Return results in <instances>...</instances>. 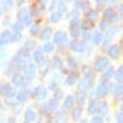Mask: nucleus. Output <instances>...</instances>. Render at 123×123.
Instances as JSON below:
<instances>
[{
    "mask_svg": "<svg viewBox=\"0 0 123 123\" xmlns=\"http://www.w3.org/2000/svg\"><path fill=\"white\" fill-rule=\"evenodd\" d=\"M116 117H117V122H119V123H122V112H119V114H117Z\"/></svg>",
    "mask_w": 123,
    "mask_h": 123,
    "instance_id": "5fc2aeb1",
    "label": "nucleus"
},
{
    "mask_svg": "<svg viewBox=\"0 0 123 123\" xmlns=\"http://www.w3.org/2000/svg\"><path fill=\"white\" fill-rule=\"evenodd\" d=\"M97 18H99V14H97V11H90V12H88V20L91 21V23H93V21H96Z\"/></svg>",
    "mask_w": 123,
    "mask_h": 123,
    "instance_id": "bb28decb",
    "label": "nucleus"
},
{
    "mask_svg": "<svg viewBox=\"0 0 123 123\" xmlns=\"http://www.w3.org/2000/svg\"><path fill=\"white\" fill-rule=\"evenodd\" d=\"M76 99H78V103H79V106H81L82 103L85 102V93H84V91H78V94H76Z\"/></svg>",
    "mask_w": 123,
    "mask_h": 123,
    "instance_id": "a878e982",
    "label": "nucleus"
},
{
    "mask_svg": "<svg viewBox=\"0 0 123 123\" xmlns=\"http://www.w3.org/2000/svg\"><path fill=\"white\" fill-rule=\"evenodd\" d=\"M62 67V62H61L59 58H53V68H61Z\"/></svg>",
    "mask_w": 123,
    "mask_h": 123,
    "instance_id": "e433bc0d",
    "label": "nucleus"
},
{
    "mask_svg": "<svg viewBox=\"0 0 123 123\" xmlns=\"http://www.w3.org/2000/svg\"><path fill=\"white\" fill-rule=\"evenodd\" d=\"M25 123H29V122H25Z\"/></svg>",
    "mask_w": 123,
    "mask_h": 123,
    "instance_id": "680f3d73",
    "label": "nucleus"
},
{
    "mask_svg": "<svg viewBox=\"0 0 123 123\" xmlns=\"http://www.w3.org/2000/svg\"><path fill=\"white\" fill-rule=\"evenodd\" d=\"M72 49L76 50V52H84V50H85V43L73 41V43H72Z\"/></svg>",
    "mask_w": 123,
    "mask_h": 123,
    "instance_id": "ddd939ff",
    "label": "nucleus"
},
{
    "mask_svg": "<svg viewBox=\"0 0 123 123\" xmlns=\"http://www.w3.org/2000/svg\"><path fill=\"white\" fill-rule=\"evenodd\" d=\"M74 82H76V74H68V76H67V81H65V84H67V85H73Z\"/></svg>",
    "mask_w": 123,
    "mask_h": 123,
    "instance_id": "473e14b6",
    "label": "nucleus"
},
{
    "mask_svg": "<svg viewBox=\"0 0 123 123\" xmlns=\"http://www.w3.org/2000/svg\"><path fill=\"white\" fill-rule=\"evenodd\" d=\"M106 91H110L112 96H120L122 94V87L120 85H116V84H110L106 87Z\"/></svg>",
    "mask_w": 123,
    "mask_h": 123,
    "instance_id": "39448f33",
    "label": "nucleus"
},
{
    "mask_svg": "<svg viewBox=\"0 0 123 123\" xmlns=\"http://www.w3.org/2000/svg\"><path fill=\"white\" fill-rule=\"evenodd\" d=\"M91 123H103V117H100V116L93 117V119H91Z\"/></svg>",
    "mask_w": 123,
    "mask_h": 123,
    "instance_id": "79ce46f5",
    "label": "nucleus"
},
{
    "mask_svg": "<svg viewBox=\"0 0 123 123\" xmlns=\"http://www.w3.org/2000/svg\"><path fill=\"white\" fill-rule=\"evenodd\" d=\"M112 73H114V68H112L111 65H108V67H106V72H105V74L102 76V84H105V82L108 81V79H110V78L112 76Z\"/></svg>",
    "mask_w": 123,
    "mask_h": 123,
    "instance_id": "9d476101",
    "label": "nucleus"
},
{
    "mask_svg": "<svg viewBox=\"0 0 123 123\" xmlns=\"http://www.w3.org/2000/svg\"><path fill=\"white\" fill-rule=\"evenodd\" d=\"M3 44H5V43H3L2 40H0V47H3Z\"/></svg>",
    "mask_w": 123,
    "mask_h": 123,
    "instance_id": "bf43d9fd",
    "label": "nucleus"
},
{
    "mask_svg": "<svg viewBox=\"0 0 123 123\" xmlns=\"http://www.w3.org/2000/svg\"><path fill=\"white\" fill-rule=\"evenodd\" d=\"M70 17H72V23H74V21H78V12L76 11H74V12H72V14H70Z\"/></svg>",
    "mask_w": 123,
    "mask_h": 123,
    "instance_id": "c03bdc74",
    "label": "nucleus"
},
{
    "mask_svg": "<svg viewBox=\"0 0 123 123\" xmlns=\"http://www.w3.org/2000/svg\"><path fill=\"white\" fill-rule=\"evenodd\" d=\"M112 17H114V15H112V9H106V11H105V18H106V21H108V20H112Z\"/></svg>",
    "mask_w": 123,
    "mask_h": 123,
    "instance_id": "ea45409f",
    "label": "nucleus"
},
{
    "mask_svg": "<svg viewBox=\"0 0 123 123\" xmlns=\"http://www.w3.org/2000/svg\"><path fill=\"white\" fill-rule=\"evenodd\" d=\"M117 32V29L116 27H111L110 31H108V34H106V37H105V40H103V46H106L108 43H110L111 40H112V37H114V34Z\"/></svg>",
    "mask_w": 123,
    "mask_h": 123,
    "instance_id": "9b49d317",
    "label": "nucleus"
},
{
    "mask_svg": "<svg viewBox=\"0 0 123 123\" xmlns=\"http://www.w3.org/2000/svg\"><path fill=\"white\" fill-rule=\"evenodd\" d=\"M88 112L90 114H97V103L96 102H91L88 105Z\"/></svg>",
    "mask_w": 123,
    "mask_h": 123,
    "instance_id": "b1692460",
    "label": "nucleus"
},
{
    "mask_svg": "<svg viewBox=\"0 0 123 123\" xmlns=\"http://www.w3.org/2000/svg\"><path fill=\"white\" fill-rule=\"evenodd\" d=\"M94 94H96L97 97L105 96V94H106V85H105V84H100V85L96 88V93H94Z\"/></svg>",
    "mask_w": 123,
    "mask_h": 123,
    "instance_id": "4468645a",
    "label": "nucleus"
},
{
    "mask_svg": "<svg viewBox=\"0 0 123 123\" xmlns=\"http://www.w3.org/2000/svg\"><path fill=\"white\" fill-rule=\"evenodd\" d=\"M97 112H100L102 116H105L106 112H108V105H106V103H100V106H97Z\"/></svg>",
    "mask_w": 123,
    "mask_h": 123,
    "instance_id": "5701e85b",
    "label": "nucleus"
},
{
    "mask_svg": "<svg viewBox=\"0 0 123 123\" xmlns=\"http://www.w3.org/2000/svg\"><path fill=\"white\" fill-rule=\"evenodd\" d=\"M47 123H58V120H56V119H50Z\"/></svg>",
    "mask_w": 123,
    "mask_h": 123,
    "instance_id": "6e6d98bb",
    "label": "nucleus"
},
{
    "mask_svg": "<svg viewBox=\"0 0 123 123\" xmlns=\"http://www.w3.org/2000/svg\"><path fill=\"white\" fill-rule=\"evenodd\" d=\"M106 27H108V21H106V20H103V21L100 23V31H105Z\"/></svg>",
    "mask_w": 123,
    "mask_h": 123,
    "instance_id": "de8ad7c7",
    "label": "nucleus"
},
{
    "mask_svg": "<svg viewBox=\"0 0 123 123\" xmlns=\"http://www.w3.org/2000/svg\"><path fill=\"white\" fill-rule=\"evenodd\" d=\"M12 29L15 31V34H20V31L23 29V25L20 21H17V23H14V26H12Z\"/></svg>",
    "mask_w": 123,
    "mask_h": 123,
    "instance_id": "72a5a7b5",
    "label": "nucleus"
},
{
    "mask_svg": "<svg viewBox=\"0 0 123 123\" xmlns=\"http://www.w3.org/2000/svg\"><path fill=\"white\" fill-rule=\"evenodd\" d=\"M108 65H110V62H108V59L103 58V56H100V58H97L96 61H94V70H97V72L106 70Z\"/></svg>",
    "mask_w": 123,
    "mask_h": 123,
    "instance_id": "f257e3e1",
    "label": "nucleus"
},
{
    "mask_svg": "<svg viewBox=\"0 0 123 123\" xmlns=\"http://www.w3.org/2000/svg\"><path fill=\"white\" fill-rule=\"evenodd\" d=\"M70 31H72V35H73V37L81 35V26H79V21L72 23V25H70Z\"/></svg>",
    "mask_w": 123,
    "mask_h": 123,
    "instance_id": "6e6552de",
    "label": "nucleus"
},
{
    "mask_svg": "<svg viewBox=\"0 0 123 123\" xmlns=\"http://www.w3.org/2000/svg\"><path fill=\"white\" fill-rule=\"evenodd\" d=\"M97 6L99 8H103V2H97Z\"/></svg>",
    "mask_w": 123,
    "mask_h": 123,
    "instance_id": "13d9d810",
    "label": "nucleus"
},
{
    "mask_svg": "<svg viewBox=\"0 0 123 123\" xmlns=\"http://www.w3.org/2000/svg\"><path fill=\"white\" fill-rule=\"evenodd\" d=\"M62 97V91H59V90H56V93H55V100H59V99Z\"/></svg>",
    "mask_w": 123,
    "mask_h": 123,
    "instance_id": "49530a36",
    "label": "nucleus"
},
{
    "mask_svg": "<svg viewBox=\"0 0 123 123\" xmlns=\"http://www.w3.org/2000/svg\"><path fill=\"white\" fill-rule=\"evenodd\" d=\"M35 94H37L38 97H41V99H46V96H47L46 88L41 87V85H40V87H37V88H35Z\"/></svg>",
    "mask_w": 123,
    "mask_h": 123,
    "instance_id": "dca6fc26",
    "label": "nucleus"
},
{
    "mask_svg": "<svg viewBox=\"0 0 123 123\" xmlns=\"http://www.w3.org/2000/svg\"><path fill=\"white\" fill-rule=\"evenodd\" d=\"M81 114H82V110H81V106L79 108H74L73 110V114H72V117L74 120H79V117H81Z\"/></svg>",
    "mask_w": 123,
    "mask_h": 123,
    "instance_id": "c85d7f7f",
    "label": "nucleus"
},
{
    "mask_svg": "<svg viewBox=\"0 0 123 123\" xmlns=\"http://www.w3.org/2000/svg\"><path fill=\"white\" fill-rule=\"evenodd\" d=\"M0 93L3 96H12V87L9 84H2L0 85Z\"/></svg>",
    "mask_w": 123,
    "mask_h": 123,
    "instance_id": "423d86ee",
    "label": "nucleus"
},
{
    "mask_svg": "<svg viewBox=\"0 0 123 123\" xmlns=\"http://www.w3.org/2000/svg\"><path fill=\"white\" fill-rule=\"evenodd\" d=\"M67 62H68V65H70V67H73V68H74V67H76V61H74L73 58H70V59L67 61Z\"/></svg>",
    "mask_w": 123,
    "mask_h": 123,
    "instance_id": "09e8293b",
    "label": "nucleus"
},
{
    "mask_svg": "<svg viewBox=\"0 0 123 123\" xmlns=\"http://www.w3.org/2000/svg\"><path fill=\"white\" fill-rule=\"evenodd\" d=\"M20 40H21V34H15V35H12L11 43H17V41H20Z\"/></svg>",
    "mask_w": 123,
    "mask_h": 123,
    "instance_id": "a19ab883",
    "label": "nucleus"
},
{
    "mask_svg": "<svg viewBox=\"0 0 123 123\" xmlns=\"http://www.w3.org/2000/svg\"><path fill=\"white\" fill-rule=\"evenodd\" d=\"M25 117H26V122H34L35 120V112L32 110H26L25 111Z\"/></svg>",
    "mask_w": 123,
    "mask_h": 123,
    "instance_id": "f3484780",
    "label": "nucleus"
},
{
    "mask_svg": "<svg viewBox=\"0 0 123 123\" xmlns=\"http://www.w3.org/2000/svg\"><path fill=\"white\" fill-rule=\"evenodd\" d=\"M58 106H59L58 100L52 99V100H50L49 103H47V111H49V112H53V111H56V110H58Z\"/></svg>",
    "mask_w": 123,
    "mask_h": 123,
    "instance_id": "f8f14e48",
    "label": "nucleus"
},
{
    "mask_svg": "<svg viewBox=\"0 0 123 123\" xmlns=\"http://www.w3.org/2000/svg\"><path fill=\"white\" fill-rule=\"evenodd\" d=\"M6 73L9 74V76H12V74H14V68H12V67H11V68H8V70H6Z\"/></svg>",
    "mask_w": 123,
    "mask_h": 123,
    "instance_id": "603ef678",
    "label": "nucleus"
},
{
    "mask_svg": "<svg viewBox=\"0 0 123 123\" xmlns=\"http://www.w3.org/2000/svg\"><path fill=\"white\" fill-rule=\"evenodd\" d=\"M91 81H93V78H84V79H81L79 81V90H87L90 85H91Z\"/></svg>",
    "mask_w": 123,
    "mask_h": 123,
    "instance_id": "0eeeda50",
    "label": "nucleus"
},
{
    "mask_svg": "<svg viewBox=\"0 0 123 123\" xmlns=\"http://www.w3.org/2000/svg\"><path fill=\"white\" fill-rule=\"evenodd\" d=\"M26 67H27V62H26L25 59L18 61V65H17V68H18V70H26Z\"/></svg>",
    "mask_w": 123,
    "mask_h": 123,
    "instance_id": "c9c22d12",
    "label": "nucleus"
},
{
    "mask_svg": "<svg viewBox=\"0 0 123 123\" xmlns=\"http://www.w3.org/2000/svg\"><path fill=\"white\" fill-rule=\"evenodd\" d=\"M38 32H40V25H34V26L31 27V34L32 35H37Z\"/></svg>",
    "mask_w": 123,
    "mask_h": 123,
    "instance_id": "58836bf2",
    "label": "nucleus"
},
{
    "mask_svg": "<svg viewBox=\"0 0 123 123\" xmlns=\"http://www.w3.org/2000/svg\"><path fill=\"white\" fill-rule=\"evenodd\" d=\"M14 111H15V112H20V111H21V105H20V103L14 106Z\"/></svg>",
    "mask_w": 123,
    "mask_h": 123,
    "instance_id": "3c124183",
    "label": "nucleus"
},
{
    "mask_svg": "<svg viewBox=\"0 0 123 123\" xmlns=\"http://www.w3.org/2000/svg\"><path fill=\"white\" fill-rule=\"evenodd\" d=\"M59 20H61V14H59V12H52L50 21H52V23H58Z\"/></svg>",
    "mask_w": 123,
    "mask_h": 123,
    "instance_id": "7c9ffc66",
    "label": "nucleus"
},
{
    "mask_svg": "<svg viewBox=\"0 0 123 123\" xmlns=\"http://www.w3.org/2000/svg\"><path fill=\"white\" fill-rule=\"evenodd\" d=\"M50 37H52V29H50V27H47V29H44V32L41 34V40L46 41V40H49Z\"/></svg>",
    "mask_w": 123,
    "mask_h": 123,
    "instance_id": "4be33fe9",
    "label": "nucleus"
},
{
    "mask_svg": "<svg viewBox=\"0 0 123 123\" xmlns=\"http://www.w3.org/2000/svg\"><path fill=\"white\" fill-rule=\"evenodd\" d=\"M116 81L119 82V85H120V82L123 81V68H122V67H119V70H117V73H116Z\"/></svg>",
    "mask_w": 123,
    "mask_h": 123,
    "instance_id": "c756f323",
    "label": "nucleus"
},
{
    "mask_svg": "<svg viewBox=\"0 0 123 123\" xmlns=\"http://www.w3.org/2000/svg\"><path fill=\"white\" fill-rule=\"evenodd\" d=\"M41 50H43V52H46V53H50V52L53 50V43H46L44 47H43Z\"/></svg>",
    "mask_w": 123,
    "mask_h": 123,
    "instance_id": "2f4dec72",
    "label": "nucleus"
},
{
    "mask_svg": "<svg viewBox=\"0 0 123 123\" xmlns=\"http://www.w3.org/2000/svg\"><path fill=\"white\" fill-rule=\"evenodd\" d=\"M119 53H120V49H119V46H111L110 49H108V55L111 56V58H117L119 56Z\"/></svg>",
    "mask_w": 123,
    "mask_h": 123,
    "instance_id": "1a4fd4ad",
    "label": "nucleus"
},
{
    "mask_svg": "<svg viewBox=\"0 0 123 123\" xmlns=\"http://www.w3.org/2000/svg\"><path fill=\"white\" fill-rule=\"evenodd\" d=\"M8 123H15V119H14V117H11V119L8 120Z\"/></svg>",
    "mask_w": 123,
    "mask_h": 123,
    "instance_id": "4d7b16f0",
    "label": "nucleus"
},
{
    "mask_svg": "<svg viewBox=\"0 0 123 123\" xmlns=\"http://www.w3.org/2000/svg\"><path fill=\"white\" fill-rule=\"evenodd\" d=\"M3 5H5V8H11L12 6V2H5Z\"/></svg>",
    "mask_w": 123,
    "mask_h": 123,
    "instance_id": "864d4df0",
    "label": "nucleus"
},
{
    "mask_svg": "<svg viewBox=\"0 0 123 123\" xmlns=\"http://www.w3.org/2000/svg\"><path fill=\"white\" fill-rule=\"evenodd\" d=\"M18 21H20L23 26H29L31 25V15L27 14L26 9H21V11L18 12Z\"/></svg>",
    "mask_w": 123,
    "mask_h": 123,
    "instance_id": "f03ea898",
    "label": "nucleus"
},
{
    "mask_svg": "<svg viewBox=\"0 0 123 123\" xmlns=\"http://www.w3.org/2000/svg\"><path fill=\"white\" fill-rule=\"evenodd\" d=\"M64 119H65V112H64V110H61L58 112V119H56V120H64Z\"/></svg>",
    "mask_w": 123,
    "mask_h": 123,
    "instance_id": "a18cd8bd",
    "label": "nucleus"
},
{
    "mask_svg": "<svg viewBox=\"0 0 123 123\" xmlns=\"http://www.w3.org/2000/svg\"><path fill=\"white\" fill-rule=\"evenodd\" d=\"M11 38H12V35H11V32L9 31H3V34H2V40L3 43H11Z\"/></svg>",
    "mask_w": 123,
    "mask_h": 123,
    "instance_id": "a211bd4d",
    "label": "nucleus"
},
{
    "mask_svg": "<svg viewBox=\"0 0 123 123\" xmlns=\"http://www.w3.org/2000/svg\"><path fill=\"white\" fill-rule=\"evenodd\" d=\"M55 5H58V9H59V14H61V12H64V11H65V9H67V6H65V3H64V2H56Z\"/></svg>",
    "mask_w": 123,
    "mask_h": 123,
    "instance_id": "4c0bfd02",
    "label": "nucleus"
},
{
    "mask_svg": "<svg viewBox=\"0 0 123 123\" xmlns=\"http://www.w3.org/2000/svg\"><path fill=\"white\" fill-rule=\"evenodd\" d=\"M47 67H49V61H41V65H40V72H41V74H46V72H47Z\"/></svg>",
    "mask_w": 123,
    "mask_h": 123,
    "instance_id": "393cba45",
    "label": "nucleus"
},
{
    "mask_svg": "<svg viewBox=\"0 0 123 123\" xmlns=\"http://www.w3.org/2000/svg\"><path fill=\"white\" fill-rule=\"evenodd\" d=\"M34 47H35V43H34V41H29V43L26 44L25 49H34Z\"/></svg>",
    "mask_w": 123,
    "mask_h": 123,
    "instance_id": "8fccbe9b",
    "label": "nucleus"
},
{
    "mask_svg": "<svg viewBox=\"0 0 123 123\" xmlns=\"http://www.w3.org/2000/svg\"><path fill=\"white\" fill-rule=\"evenodd\" d=\"M35 72H37V67L34 64H29L26 67V72H25V79L26 81H32L35 78Z\"/></svg>",
    "mask_w": 123,
    "mask_h": 123,
    "instance_id": "20e7f679",
    "label": "nucleus"
},
{
    "mask_svg": "<svg viewBox=\"0 0 123 123\" xmlns=\"http://www.w3.org/2000/svg\"><path fill=\"white\" fill-rule=\"evenodd\" d=\"M102 40H103V37H102L100 32H94V34H93V43H94V44H100Z\"/></svg>",
    "mask_w": 123,
    "mask_h": 123,
    "instance_id": "6ab92c4d",
    "label": "nucleus"
},
{
    "mask_svg": "<svg viewBox=\"0 0 123 123\" xmlns=\"http://www.w3.org/2000/svg\"><path fill=\"white\" fill-rule=\"evenodd\" d=\"M0 106H2V100H0Z\"/></svg>",
    "mask_w": 123,
    "mask_h": 123,
    "instance_id": "052dcab7",
    "label": "nucleus"
},
{
    "mask_svg": "<svg viewBox=\"0 0 123 123\" xmlns=\"http://www.w3.org/2000/svg\"><path fill=\"white\" fill-rule=\"evenodd\" d=\"M73 106V96H67L64 100V108L67 110V108H72Z\"/></svg>",
    "mask_w": 123,
    "mask_h": 123,
    "instance_id": "412c9836",
    "label": "nucleus"
},
{
    "mask_svg": "<svg viewBox=\"0 0 123 123\" xmlns=\"http://www.w3.org/2000/svg\"><path fill=\"white\" fill-rule=\"evenodd\" d=\"M85 5H87L85 2H76V3H74V6H76L78 9H84V8H85Z\"/></svg>",
    "mask_w": 123,
    "mask_h": 123,
    "instance_id": "37998d69",
    "label": "nucleus"
},
{
    "mask_svg": "<svg viewBox=\"0 0 123 123\" xmlns=\"http://www.w3.org/2000/svg\"><path fill=\"white\" fill-rule=\"evenodd\" d=\"M12 84L14 85H21L23 84V78L20 76V74H14L12 76Z\"/></svg>",
    "mask_w": 123,
    "mask_h": 123,
    "instance_id": "cd10ccee",
    "label": "nucleus"
},
{
    "mask_svg": "<svg viewBox=\"0 0 123 123\" xmlns=\"http://www.w3.org/2000/svg\"><path fill=\"white\" fill-rule=\"evenodd\" d=\"M93 27V23L90 21V20H85L84 23H82V29H85V31H88V29H91Z\"/></svg>",
    "mask_w": 123,
    "mask_h": 123,
    "instance_id": "f704fd0d",
    "label": "nucleus"
},
{
    "mask_svg": "<svg viewBox=\"0 0 123 123\" xmlns=\"http://www.w3.org/2000/svg\"><path fill=\"white\" fill-rule=\"evenodd\" d=\"M65 43H68V40H67V35L64 34V32H56L55 34V37H53V44H65Z\"/></svg>",
    "mask_w": 123,
    "mask_h": 123,
    "instance_id": "7ed1b4c3",
    "label": "nucleus"
},
{
    "mask_svg": "<svg viewBox=\"0 0 123 123\" xmlns=\"http://www.w3.org/2000/svg\"><path fill=\"white\" fill-rule=\"evenodd\" d=\"M43 53H44V52H43L41 49H37V50H35V53H34V59H35V61H38V62H41V61H43V56H44Z\"/></svg>",
    "mask_w": 123,
    "mask_h": 123,
    "instance_id": "aec40b11",
    "label": "nucleus"
},
{
    "mask_svg": "<svg viewBox=\"0 0 123 123\" xmlns=\"http://www.w3.org/2000/svg\"><path fill=\"white\" fill-rule=\"evenodd\" d=\"M27 97H29V93H27L26 90H23V91H18V94H17V100H18V102H26Z\"/></svg>",
    "mask_w": 123,
    "mask_h": 123,
    "instance_id": "2eb2a0df",
    "label": "nucleus"
}]
</instances>
